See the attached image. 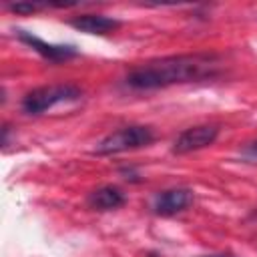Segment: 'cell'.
I'll use <instances>...</instances> for the list:
<instances>
[{
  "mask_svg": "<svg viewBox=\"0 0 257 257\" xmlns=\"http://www.w3.org/2000/svg\"><path fill=\"white\" fill-rule=\"evenodd\" d=\"M219 72L217 56L213 54H179L149 60L126 74V86L135 90H155L183 82L213 78Z\"/></svg>",
  "mask_w": 257,
  "mask_h": 257,
  "instance_id": "cell-1",
  "label": "cell"
},
{
  "mask_svg": "<svg viewBox=\"0 0 257 257\" xmlns=\"http://www.w3.org/2000/svg\"><path fill=\"white\" fill-rule=\"evenodd\" d=\"M82 96V90L76 84H46L32 88L22 98V110L26 114H42L56 104L72 102Z\"/></svg>",
  "mask_w": 257,
  "mask_h": 257,
  "instance_id": "cell-2",
  "label": "cell"
},
{
  "mask_svg": "<svg viewBox=\"0 0 257 257\" xmlns=\"http://www.w3.org/2000/svg\"><path fill=\"white\" fill-rule=\"evenodd\" d=\"M153 141H155V133H153L151 126L128 124V126H122V128L106 135L94 147L92 153L94 155H118V153H126V151L149 147Z\"/></svg>",
  "mask_w": 257,
  "mask_h": 257,
  "instance_id": "cell-3",
  "label": "cell"
},
{
  "mask_svg": "<svg viewBox=\"0 0 257 257\" xmlns=\"http://www.w3.org/2000/svg\"><path fill=\"white\" fill-rule=\"evenodd\" d=\"M217 137H219V126H215V124H197V126H191V128L183 131L175 139L173 153L187 155V153L205 149V147L213 145L217 141Z\"/></svg>",
  "mask_w": 257,
  "mask_h": 257,
  "instance_id": "cell-4",
  "label": "cell"
},
{
  "mask_svg": "<svg viewBox=\"0 0 257 257\" xmlns=\"http://www.w3.org/2000/svg\"><path fill=\"white\" fill-rule=\"evenodd\" d=\"M191 203H193V191L191 189H185V187L167 189V191L157 193V197L153 201V211L161 217H171V215L185 211Z\"/></svg>",
  "mask_w": 257,
  "mask_h": 257,
  "instance_id": "cell-5",
  "label": "cell"
},
{
  "mask_svg": "<svg viewBox=\"0 0 257 257\" xmlns=\"http://www.w3.org/2000/svg\"><path fill=\"white\" fill-rule=\"evenodd\" d=\"M18 38L28 44L32 50H36L40 56L52 60V62H60V60H68L72 56L78 54V50L72 46V44H50V42H44L42 38L26 32V30H18Z\"/></svg>",
  "mask_w": 257,
  "mask_h": 257,
  "instance_id": "cell-6",
  "label": "cell"
},
{
  "mask_svg": "<svg viewBox=\"0 0 257 257\" xmlns=\"http://www.w3.org/2000/svg\"><path fill=\"white\" fill-rule=\"evenodd\" d=\"M70 26H74L76 30L80 32H86V34H108L112 30L118 28V20L116 18H110V16H104V14H80L72 20H68Z\"/></svg>",
  "mask_w": 257,
  "mask_h": 257,
  "instance_id": "cell-7",
  "label": "cell"
},
{
  "mask_svg": "<svg viewBox=\"0 0 257 257\" xmlns=\"http://www.w3.org/2000/svg\"><path fill=\"white\" fill-rule=\"evenodd\" d=\"M124 195L116 189V187H100V189H94L90 195H88V207L90 209H96V211H112V209H118L124 205Z\"/></svg>",
  "mask_w": 257,
  "mask_h": 257,
  "instance_id": "cell-8",
  "label": "cell"
},
{
  "mask_svg": "<svg viewBox=\"0 0 257 257\" xmlns=\"http://www.w3.org/2000/svg\"><path fill=\"white\" fill-rule=\"evenodd\" d=\"M241 159H243L245 163L257 165V141H253V143H247V145L241 149Z\"/></svg>",
  "mask_w": 257,
  "mask_h": 257,
  "instance_id": "cell-9",
  "label": "cell"
},
{
  "mask_svg": "<svg viewBox=\"0 0 257 257\" xmlns=\"http://www.w3.org/2000/svg\"><path fill=\"white\" fill-rule=\"evenodd\" d=\"M48 4H10L8 8L12 12H18V14H28V12H36V10H42L46 8Z\"/></svg>",
  "mask_w": 257,
  "mask_h": 257,
  "instance_id": "cell-10",
  "label": "cell"
},
{
  "mask_svg": "<svg viewBox=\"0 0 257 257\" xmlns=\"http://www.w3.org/2000/svg\"><path fill=\"white\" fill-rule=\"evenodd\" d=\"M203 257H235L233 253H211V255H203Z\"/></svg>",
  "mask_w": 257,
  "mask_h": 257,
  "instance_id": "cell-11",
  "label": "cell"
}]
</instances>
